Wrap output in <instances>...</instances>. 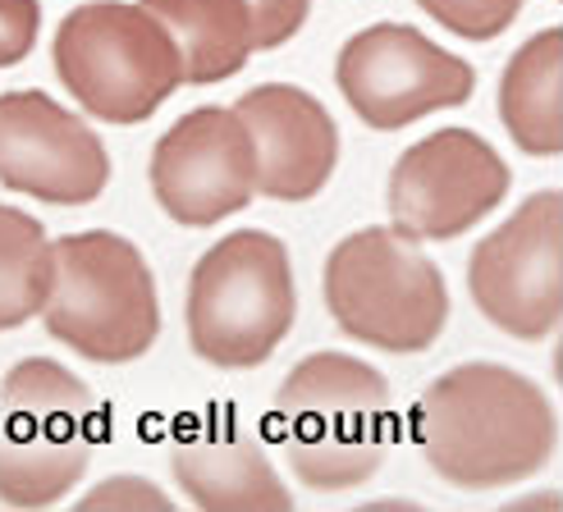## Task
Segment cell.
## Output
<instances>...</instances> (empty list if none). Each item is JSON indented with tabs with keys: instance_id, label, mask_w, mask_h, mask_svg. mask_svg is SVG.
<instances>
[{
	"instance_id": "6da1fadb",
	"label": "cell",
	"mask_w": 563,
	"mask_h": 512,
	"mask_svg": "<svg viewBox=\"0 0 563 512\" xmlns=\"http://www.w3.org/2000/svg\"><path fill=\"white\" fill-rule=\"evenodd\" d=\"M417 444L444 486L499 490L554 458L559 416L527 376L499 361H467L421 393Z\"/></svg>"
},
{
	"instance_id": "7a4b0ae2",
	"label": "cell",
	"mask_w": 563,
	"mask_h": 512,
	"mask_svg": "<svg viewBox=\"0 0 563 512\" xmlns=\"http://www.w3.org/2000/svg\"><path fill=\"white\" fill-rule=\"evenodd\" d=\"M285 458L312 490H353L389 453V385L344 353L302 357L275 398Z\"/></svg>"
},
{
	"instance_id": "3957f363",
	"label": "cell",
	"mask_w": 563,
	"mask_h": 512,
	"mask_svg": "<svg viewBox=\"0 0 563 512\" xmlns=\"http://www.w3.org/2000/svg\"><path fill=\"white\" fill-rule=\"evenodd\" d=\"M294 266L275 234L239 230L188 275V344L216 371H252L294 330Z\"/></svg>"
},
{
	"instance_id": "277c9868",
	"label": "cell",
	"mask_w": 563,
	"mask_h": 512,
	"mask_svg": "<svg viewBox=\"0 0 563 512\" xmlns=\"http://www.w3.org/2000/svg\"><path fill=\"white\" fill-rule=\"evenodd\" d=\"M51 65L69 97L106 124H143L184 82V55L147 5H78L55 27Z\"/></svg>"
},
{
	"instance_id": "5b68a950",
	"label": "cell",
	"mask_w": 563,
	"mask_h": 512,
	"mask_svg": "<svg viewBox=\"0 0 563 512\" xmlns=\"http://www.w3.org/2000/svg\"><path fill=\"white\" fill-rule=\"evenodd\" d=\"M42 321L51 338L88 361L120 366L143 357L161 334L156 279L143 252L106 230L60 238Z\"/></svg>"
},
{
	"instance_id": "8992f818",
	"label": "cell",
	"mask_w": 563,
	"mask_h": 512,
	"mask_svg": "<svg viewBox=\"0 0 563 512\" xmlns=\"http://www.w3.org/2000/svg\"><path fill=\"white\" fill-rule=\"evenodd\" d=\"M97 398L60 361L27 357L0 380V503L46 508L92 463Z\"/></svg>"
},
{
	"instance_id": "52a82bcc",
	"label": "cell",
	"mask_w": 563,
	"mask_h": 512,
	"mask_svg": "<svg viewBox=\"0 0 563 512\" xmlns=\"http://www.w3.org/2000/svg\"><path fill=\"white\" fill-rule=\"evenodd\" d=\"M325 307L349 338L380 353H427L449 321L440 266L399 230H362L330 252Z\"/></svg>"
},
{
	"instance_id": "ba28073f",
	"label": "cell",
	"mask_w": 563,
	"mask_h": 512,
	"mask_svg": "<svg viewBox=\"0 0 563 512\" xmlns=\"http://www.w3.org/2000/svg\"><path fill=\"white\" fill-rule=\"evenodd\" d=\"M467 283L482 316L504 334L527 344L554 334L563 311V197L554 188L527 197L472 252Z\"/></svg>"
},
{
	"instance_id": "9c48e42d",
	"label": "cell",
	"mask_w": 563,
	"mask_h": 512,
	"mask_svg": "<svg viewBox=\"0 0 563 512\" xmlns=\"http://www.w3.org/2000/svg\"><path fill=\"white\" fill-rule=\"evenodd\" d=\"M334 82H340L344 101L362 124L394 133L431 115V110L463 105L476 88V74L467 60L440 51L431 37H421L417 27L376 23L353 42H344Z\"/></svg>"
},
{
	"instance_id": "30bf717a",
	"label": "cell",
	"mask_w": 563,
	"mask_h": 512,
	"mask_svg": "<svg viewBox=\"0 0 563 512\" xmlns=\"http://www.w3.org/2000/svg\"><path fill=\"white\" fill-rule=\"evenodd\" d=\"M509 192V165L486 137L440 129L399 156L389 175V220L417 243H449L482 224Z\"/></svg>"
},
{
	"instance_id": "8fae6325",
	"label": "cell",
	"mask_w": 563,
	"mask_h": 512,
	"mask_svg": "<svg viewBox=\"0 0 563 512\" xmlns=\"http://www.w3.org/2000/svg\"><path fill=\"white\" fill-rule=\"evenodd\" d=\"M152 197L188 230H207L243 211L257 197V152L239 110H188L152 152Z\"/></svg>"
},
{
	"instance_id": "7c38bea8",
	"label": "cell",
	"mask_w": 563,
	"mask_h": 512,
	"mask_svg": "<svg viewBox=\"0 0 563 512\" xmlns=\"http://www.w3.org/2000/svg\"><path fill=\"white\" fill-rule=\"evenodd\" d=\"M110 156L82 115H69L46 92L0 97V188L46 207H88L106 192Z\"/></svg>"
},
{
	"instance_id": "4fadbf2b",
	"label": "cell",
	"mask_w": 563,
	"mask_h": 512,
	"mask_svg": "<svg viewBox=\"0 0 563 512\" xmlns=\"http://www.w3.org/2000/svg\"><path fill=\"white\" fill-rule=\"evenodd\" d=\"M234 110L257 152V192L275 202H307L330 183L340 160V129L312 92L266 82V88H252Z\"/></svg>"
},
{
	"instance_id": "5bb4252c",
	"label": "cell",
	"mask_w": 563,
	"mask_h": 512,
	"mask_svg": "<svg viewBox=\"0 0 563 512\" xmlns=\"http://www.w3.org/2000/svg\"><path fill=\"white\" fill-rule=\"evenodd\" d=\"M175 476L192 503L202 508H289V490L275 480L262 444L252 439L230 408L192 412L175 425L170 439Z\"/></svg>"
},
{
	"instance_id": "9a60e30c",
	"label": "cell",
	"mask_w": 563,
	"mask_h": 512,
	"mask_svg": "<svg viewBox=\"0 0 563 512\" xmlns=\"http://www.w3.org/2000/svg\"><path fill=\"white\" fill-rule=\"evenodd\" d=\"M143 5L179 42L184 82L192 88L234 78L247 65V55L257 51L247 0H143Z\"/></svg>"
},
{
	"instance_id": "2e32d148",
	"label": "cell",
	"mask_w": 563,
	"mask_h": 512,
	"mask_svg": "<svg viewBox=\"0 0 563 512\" xmlns=\"http://www.w3.org/2000/svg\"><path fill=\"white\" fill-rule=\"evenodd\" d=\"M563 37L554 27L531 37L504 69L499 88V115L509 124L514 142L527 156H554L559 152V105H563Z\"/></svg>"
},
{
	"instance_id": "e0dca14e",
	"label": "cell",
	"mask_w": 563,
	"mask_h": 512,
	"mask_svg": "<svg viewBox=\"0 0 563 512\" xmlns=\"http://www.w3.org/2000/svg\"><path fill=\"white\" fill-rule=\"evenodd\" d=\"M55 283V243L42 220L0 207V334L33 321Z\"/></svg>"
},
{
	"instance_id": "ac0fdd59",
	"label": "cell",
	"mask_w": 563,
	"mask_h": 512,
	"mask_svg": "<svg viewBox=\"0 0 563 512\" xmlns=\"http://www.w3.org/2000/svg\"><path fill=\"white\" fill-rule=\"evenodd\" d=\"M417 5L463 42H490L518 19L522 0H417Z\"/></svg>"
},
{
	"instance_id": "d6986e66",
	"label": "cell",
	"mask_w": 563,
	"mask_h": 512,
	"mask_svg": "<svg viewBox=\"0 0 563 512\" xmlns=\"http://www.w3.org/2000/svg\"><path fill=\"white\" fill-rule=\"evenodd\" d=\"M247 10H252V42H257V51H275L294 42V33L307 23L312 0H247Z\"/></svg>"
},
{
	"instance_id": "ffe728a7",
	"label": "cell",
	"mask_w": 563,
	"mask_h": 512,
	"mask_svg": "<svg viewBox=\"0 0 563 512\" xmlns=\"http://www.w3.org/2000/svg\"><path fill=\"white\" fill-rule=\"evenodd\" d=\"M42 10L37 0H0V69L19 65L37 42Z\"/></svg>"
},
{
	"instance_id": "44dd1931",
	"label": "cell",
	"mask_w": 563,
	"mask_h": 512,
	"mask_svg": "<svg viewBox=\"0 0 563 512\" xmlns=\"http://www.w3.org/2000/svg\"><path fill=\"white\" fill-rule=\"evenodd\" d=\"M110 503H143V508H170V499L147 490L137 476H115L106 480V490H92L88 499H82V508H110Z\"/></svg>"
}]
</instances>
